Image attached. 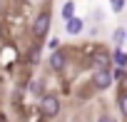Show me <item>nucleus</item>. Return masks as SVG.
Listing matches in <instances>:
<instances>
[{"label": "nucleus", "instance_id": "nucleus-1", "mask_svg": "<svg viewBox=\"0 0 127 122\" xmlns=\"http://www.w3.org/2000/svg\"><path fill=\"white\" fill-rule=\"evenodd\" d=\"M50 28H52V15H50L47 10H42V13L35 15V20H32V25H30V32H32V37L40 42V40L47 37Z\"/></svg>", "mask_w": 127, "mask_h": 122}, {"label": "nucleus", "instance_id": "nucleus-2", "mask_svg": "<svg viewBox=\"0 0 127 122\" xmlns=\"http://www.w3.org/2000/svg\"><path fill=\"white\" fill-rule=\"evenodd\" d=\"M90 65L95 70H112V52L105 47H95L90 52Z\"/></svg>", "mask_w": 127, "mask_h": 122}, {"label": "nucleus", "instance_id": "nucleus-3", "mask_svg": "<svg viewBox=\"0 0 127 122\" xmlns=\"http://www.w3.org/2000/svg\"><path fill=\"white\" fill-rule=\"evenodd\" d=\"M40 115L45 120H52L60 115V97L57 95H42L40 97Z\"/></svg>", "mask_w": 127, "mask_h": 122}, {"label": "nucleus", "instance_id": "nucleus-4", "mask_svg": "<svg viewBox=\"0 0 127 122\" xmlns=\"http://www.w3.org/2000/svg\"><path fill=\"white\" fill-rule=\"evenodd\" d=\"M115 82L112 70H92V87L95 90H110Z\"/></svg>", "mask_w": 127, "mask_h": 122}, {"label": "nucleus", "instance_id": "nucleus-5", "mask_svg": "<svg viewBox=\"0 0 127 122\" xmlns=\"http://www.w3.org/2000/svg\"><path fill=\"white\" fill-rule=\"evenodd\" d=\"M50 70L52 72H62L65 70V65H67V55L62 52V50H55V52H50Z\"/></svg>", "mask_w": 127, "mask_h": 122}, {"label": "nucleus", "instance_id": "nucleus-6", "mask_svg": "<svg viewBox=\"0 0 127 122\" xmlns=\"http://www.w3.org/2000/svg\"><path fill=\"white\" fill-rule=\"evenodd\" d=\"M82 28H85V20H82V18H72V20L65 23V32H67V35H80Z\"/></svg>", "mask_w": 127, "mask_h": 122}, {"label": "nucleus", "instance_id": "nucleus-7", "mask_svg": "<svg viewBox=\"0 0 127 122\" xmlns=\"http://www.w3.org/2000/svg\"><path fill=\"white\" fill-rule=\"evenodd\" d=\"M112 62H115L117 67L127 70V52H125L122 47H115V50H112Z\"/></svg>", "mask_w": 127, "mask_h": 122}, {"label": "nucleus", "instance_id": "nucleus-8", "mask_svg": "<svg viewBox=\"0 0 127 122\" xmlns=\"http://www.w3.org/2000/svg\"><path fill=\"white\" fill-rule=\"evenodd\" d=\"M40 55H42V45H40V42H32L30 50H28V62H30V65H37V62H40Z\"/></svg>", "mask_w": 127, "mask_h": 122}, {"label": "nucleus", "instance_id": "nucleus-9", "mask_svg": "<svg viewBox=\"0 0 127 122\" xmlns=\"http://www.w3.org/2000/svg\"><path fill=\"white\" fill-rule=\"evenodd\" d=\"M75 8H77V5L72 3V0H67V3L62 5V10H60V13H62V18H65V23H67V20H72V18H77V15H75Z\"/></svg>", "mask_w": 127, "mask_h": 122}, {"label": "nucleus", "instance_id": "nucleus-10", "mask_svg": "<svg viewBox=\"0 0 127 122\" xmlns=\"http://www.w3.org/2000/svg\"><path fill=\"white\" fill-rule=\"evenodd\" d=\"M122 40H127V30H125V28H117V30L112 32V42H115V47H120Z\"/></svg>", "mask_w": 127, "mask_h": 122}, {"label": "nucleus", "instance_id": "nucleus-11", "mask_svg": "<svg viewBox=\"0 0 127 122\" xmlns=\"http://www.w3.org/2000/svg\"><path fill=\"white\" fill-rule=\"evenodd\" d=\"M117 107H120V112L127 117V92H120V95H117Z\"/></svg>", "mask_w": 127, "mask_h": 122}, {"label": "nucleus", "instance_id": "nucleus-12", "mask_svg": "<svg viewBox=\"0 0 127 122\" xmlns=\"http://www.w3.org/2000/svg\"><path fill=\"white\" fill-rule=\"evenodd\" d=\"M125 5H127V0H110L112 13H122V10H125Z\"/></svg>", "mask_w": 127, "mask_h": 122}, {"label": "nucleus", "instance_id": "nucleus-13", "mask_svg": "<svg viewBox=\"0 0 127 122\" xmlns=\"http://www.w3.org/2000/svg\"><path fill=\"white\" fill-rule=\"evenodd\" d=\"M112 77H115V80H125V70H122V67L112 70Z\"/></svg>", "mask_w": 127, "mask_h": 122}, {"label": "nucleus", "instance_id": "nucleus-14", "mask_svg": "<svg viewBox=\"0 0 127 122\" xmlns=\"http://www.w3.org/2000/svg\"><path fill=\"white\" fill-rule=\"evenodd\" d=\"M47 47H50V50H52V52H55V50H60V40H57V37H52V40H50V45H47Z\"/></svg>", "mask_w": 127, "mask_h": 122}, {"label": "nucleus", "instance_id": "nucleus-15", "mask_svg": "<svg viewBox=\"0 0 127 122\" xmlns=\"http://www.w3.org/2000/svg\"><path fill=\"white\" fill-rule=\"evenodd\" d=\"M100 122H115V117H112V115H107V112H105V115H100Z\"/></svg>", "mask_w": 127, "mask_h": 122}, {"label": "nucleus", "instance_id": "nucleus-16", "mask_svg": "<svg viewBox=\"0 0 127 122\" xmlns=\"http://www.w3.org/2000/svg\"><path fill=\"white\" fill-rule=\"evenodd\" d=\"M125 82H127V70H125Z\"/></svg>", "mask_w": 127, "mask_h": 122}, {"label": "nucleus", "instance_id": "nucleus-17", "mask_svg": "<svg viewBox=\"0 0 127 122\" xmlns=\"http://www.w3.org/2000/svg\"><path fill=\"white\" fill-rule=\"evenodd\" d=\"M0 122H5V117H0Z\"/></svg>", "mask_w": 127, "mask_h": 122}, {"label": "nucleus", "instance_id": "nucleus-18", "mask_svg": "<svg viewBox=\"0 0 127 122\" xmlns=\"http://www.w3.org/2000/svg\"><path fill=\"white\" fill-rule=\"evenodd\" d=\"M0 8H3V5H0Z\"/></svg>", "mask_w": 127, "mask_h": 122}]
</instances>
